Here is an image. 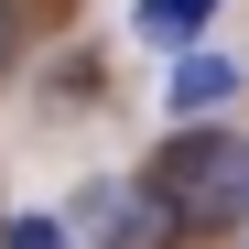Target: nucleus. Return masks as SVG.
Instances as JSON below:
<instances>
[{"instance_id": "obj_1", "label": "nucleus", "mask_w": 249, "mask_h": 249, "mask_svg": "<svg viewBox=\"0 0 249 249\" xmlns=\"http://www.w3.org/2000/svg\"><path fill=\"white\" fill-rule=\"evenodd\" d=\"M141 184H152L162 217H174V238H228V228H249V130L184 119V130L152 152Z\"/></svg>"}, {"instance_id": "obj_2", "label": "nucleus", "mask_w": 249, "mask_h": 249, "mask_svg": "<svg viewBox=\"0 0 249 249\" xmlns=\"http://www.w3.org/2000/svg\"><path fill=\"white\" fill-rule=\"evenodd\" d=\"M238 87H249V65H238V54L184 44V54H174V76H162V108H174V119H206V108H228Z\"/></svg>"}, {"instance_id": "obj_3", "label": "nucleus", "mask_w": 249, "mask_h": 249, "mask_svg": "<svg viewBox=\"0 0 249 249\" xmlns=\"http://www.w3.org/2000/svg\"><path fill=\"white\" fill-rule=\"evenodd\" d=\"M87 228H98V249H162L174 238V217L152 206V184H98L87 195Z\"/></svg>"}, {"instance_id": "obj_4", "label": "nucleus", "mask_w": 249, "mask_h": 249, "mask_svg": "<svg viewBox=\"0 0 249 249\" xmlns=\"http://www.w3.org/2000/svg\"><path fill=\"white\" fill-rule=\"evenodd\" d=\"M206 22H217V0H141V11H130V33H141V44H162V54L206 44Z\"/></svg>"}, {"instance_id": "obj_5", "label": "nucleus", "mask_w": 249, "mask_h": 249, "mask_svg": "<svg viewBox=\"0 0 249 249\" xmlns=\"http://www.w3.org/2000/svg\"><path fill=\"white\" fill-rule=\"evenodd\" d=\"M0 249H76V238H65V217H11Z\"/></svg>"}, {"instance_id": "obj_6", "label": "nucleus", "mask_w": 249, "mask_h": 249, "mask_svg": "<svg viewBox=\"0 0 249 249\" xmlns=\"http://www.w3.org/2000/svg\"><path fill=\"white\" fill-rule=\"evenodd\" d=\"M22 65V0H0V76Z\"/></svg>"}, {"instance_id": "obj_7", "label": "nucleus", "mask_w": 249, "mask_h": 249, "mask_svg": "<svg viewBox=\"0 0 249 249\" xmlns=\"http://www.w3.org/2000/svg\"><path fill=\"white\" fill-rule=\"evenodd\" d=\"M0 238H11V217H0Z\"/></svg>"}]
</instances>
